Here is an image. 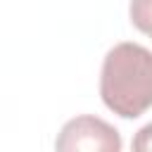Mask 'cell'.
Masks as SVG:
<instances>
[{"label": "cell", "mask_w": 152, "mask_h": 152, "mask_svg": "<svg viewBox=\"0 0 152 152\" xmlns=\"http://www.w3.org/2000/svg\"><path fill=\"white\" fill-rule=\"evenodd\" d=\"M128 17L138 31L152 38V0H131Z\"/></svg>", "instance_id": "3957f363"}, {"label": "cell", "mask_w": 152, "mask_h": 152, "mask_svg": "<svg viewBox=\"0 0 152 152\" xmlns=\"http://www.w3.org/2000/svg\"><path fill=\"white\" fill-rule=\"evenodd\" d=\"M100 97L121 119H135L152 107V50L116 43L102 62Z\"/></svg>", "instance_id": "6da1fadb"}, {"label": "cell", "mask_w": 152, "mask_h": 152, "mask_svg": "<svg viewBox=\"0 0 152 152\" xmlns=\"http://www.w3.org/2000/svg\"><path fill=\"white\" fill-rule=\"evenodd\" d=\"M55 147L62 152H78V150H88V152H119L121 150V135L119 131L90 114L76 116L71 121H66L55 140Z\"/></svg>", "instance_id": "7a4b0ae2"}, {"label": "cell", "mask_w": 152, "mask_h": 152, "mask_svg": "<svg viewBox=\"0 0 152 152\" xmlns=\"http://www.w3.org/2000/svg\"><path fill=\"white\" fill-rule=\"evenodd\" d=\"M133 150L138 152H152V124L142 126L133 138Z\"/></svg>", "instance_id": "277c9868"}]
</instances>
